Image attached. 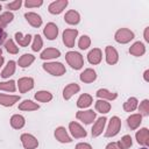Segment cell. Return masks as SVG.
<instances>
[{"label": "cell", "instance_id": "6da1fadb", "mask_svg": "<svg viewBox=\"0 0 149 149\" xmlns=\"http://www.w3.org/2000/svg\"><path fill=\"white\" fill-rule=\"evenodd\" d=\"M65 59L66 62L69 63V65L74 69V70H79L83 68L84 65V59H83V56L77 52V51H69L66 52L65 55Z\"/></svg>", "mask_w": 149, "mask_h": 149}, {"label": "cell", "instance_id": "7a4b0ae2", "mask_svg": "<svg viewBox=\"0 0 149 149\" xmlns=\"http://www.w3.org/2000/svg\"><path fill=\"white\" fill-rule=\"evenodd\" d=\"M43 69L52 76H62L65 73V66L59 62H49L43 64Z\"/></svg>", "mask_w": 149, "mask_h": 149}, {"label": "cell", "instance_id": "3957f363", "mask_svg": "<svg viewBox=\"0 0 149 149\" xmlns=\"http://www.w3.org/2000/svg\"><path fill=\"white\" fill-rule=\"evenodd\" d=\"M115 41L118 43H121V44H125V43H128L130 42L133 38H134V33L127 28H121L119 29L116 33H115V36H114Z\"/></svg>", "mask_w": 149, "mask_h": 149}, {"label": "cell", "instance_id": "277c9868", "mask_svg": "<svg viewBox=\"0 0 149 149\" xmlns=\"http://www.w3.org/2000/svg\"><path fill=\"white\" fill-rule=\"evenodd\" d=\"M120 127H121V120H120L118 116L111 118L109 123H108V127H107V130L105 132V136H106V137L115 136V135L119 133Z\"/></svg>", "mask_w": 149, "mask_h": 149}, {"label": "cell", "instance_id": "5b68a950", "mask_svg": "<svg viewBox=\"0 0 149 149\" xmlns=\"http://www.w3.org/2000/svg\"><path fill=\"white\" fill-rule=\"evenodd\" d=\"M77 35H78L77 29H65L63 33V42H64L65 47L72 48L74 45V41H76Z\"/></svg>", "mask_w": 149, "mask_h": 149}, {"label": "cell", "instance_id": "8992f818", "mask_svg": "<svg viewBox=\"0 0 149 149\" xmlns=\"http://www.w3.org/2000/svg\"><path fill=\"white\" fill-rule=\"evenodd\" d=\"M21 142L24 147V149H36L38 147L37 139L31 134H22L21 135Z\"/></svg>", "mask_w": 149, "mask_h": 149}, {"label": "cell", "instance_id": "52a82bcc", "mask_svg": "<svg viewBox=\"0 0 149 149\" xmlns=\"http://www.w3.org/2000/svg\"><path fill=\"white\" fill-rule=\"evenodd\" d=\"M69 129H70L71 135L74 139H81V137H85L86 136V130L78 122H74V121L70 122L69 123Z\"/></svg>", "mask_w": 149, "mask_h": 149}, {"label": "cell", "instance_id": "ba28073f", "mask_svg": "<svg viewBox=\"0 0 149 149\" xmlns=\"http://www.w3.org/2000/svg\"><path fill=\"white\" fill-rule=\"evenodd\" d=\"M76 118L80 121H83L85 125H90L95 119V112L88 109V111H79L76 114Z\"/></svg>", "mask_w": 149, "mask_h": 149}, {"label": "cell", "instance_id": "9c48e42d", "mask_svg": "<svg viewBox=\"0 0 149 149\" xmlns=\"http://www.w3.org/2000/svg\"><path fill=\"white\" fill-rule=\"evenodd\" d=\"M17 85H19V91L21 93H26V92L30 91L34 87V79L30 78V77L20 78L19 81H17Z\"/></svg>", "mask_w": 149, "mask_h": 149}, {"label": "cell", "instance_id": "30bf717a", "mask_svg": "<svg viewBox=\"0 0 149 149\" xmlns=\"http://www.w3.org/2000/svg\"><path fill=\"white\" fill-rule=\"evenodd\" d=\"M68 0H58V1H54L49 5L48 9L51 14H59L63 12V9L68 6Z\"/></svg>", "mask_w": 149, "mask_h": 149}, {"label": "cell", "instance_id": "8fae6325", "mask_svg": "<svg viewBox=\"0 0 149 149\" xmlns=\"http://www.w3.org/2000/svg\"><path fill=\"white\" fill-rule=\"evenodd\" d=\"M105 52H106V62L111 65L115 64L119 59V54L116 51L115 48L111 47V45H107L106 49H105Z\"/></svg>", "mask_w": 149, "mask_h": 149}, {"label": "cell", "instance_id": "7c38bea8", "mask_svg": "<svg viewBox=\"0 0 149 149\" xmlns=\"http://www.w3.org/2000/svg\"><path fill=\"white\" fill-rule=\"evenodd\" d=\"M43 33H44V35H45V37H47L48 40H55V38L57 37V35H58V27H57L55 23L49 22V23H47V26L44 27Z\"/></svg>", "mask_w": 149, "mask_h": 149}, {"label": "cell", "instance_id": "4fadbf2b", "mask_svg": "<svg viewBox=\"0 0 149 149\" xmlns=\"http://www.w3.org/2000/svg\"><path fill=\"white\" fill-rule=\"evenodd\" d=\"M106 121H107V119H106L105 116H101V118H99V119L95 121V123H94L93 127H92V136H93V137H97V136H99V135L102 133L104 127H105V125H106Z\"/></svg>", "mask_w": 149, "mask_h": 149}, {"label": "cell", "instance_id": "5bb4252c", "mask_svg": "<svg viewBox=\"0 0 149 149\" xmlns=\"http://www.w3.org/2000/svg\"><path fill=\"white\" fill-rule=\"evenodd\" d=\"M55 137H56L59 142H62V143H70V142L72 141L71 137L69 136V134L66 133V130H65L64 127H58V128H56V130H55Z\"/></svg>", "mask_w": 149, "mask_h": 149}, {"label": "cell", "instance_id": "9a60e30c", "mask_svg": "<svg viewBox=\"0 0 149 149\" xmlns=\"http://www.w3.org/2000/svg\"><path fill=\"white\" fill-rule=\"evenodd\" d=\"M79 90H80V87H79V85H77L76 83L69 84V85L65 86L64 90H63V97H64V99H65V100H69L74 93L79 92Z\"/></svg>", "mask_w": 149, "mask_h": 149}, {"label": "cell", "instance_id": "2e32d148", "mask_svg": "<svg viewBox=\"0 0 149 149\" xmlns=\"http://www.w3.org/2000/svg\"><path fill=\"white\" fill-rule=\"evenodd\" d=\"M24 17H26V20H27L33 27H35V28H37V27H40V26L42 24V19H41V16H40L38 14H36V13L28 12V13L24 14Z\"/></svg>", "mask_w": 149, "mask_h": 149}, {"label": "cell", "instance_id": "e0dca14e", "mask_svg": "<svg viewBox=\"0 0 149 149\" xmlns=\"http://www.w3.org/2000/svg\"><path fill=\"white\" fill-rule=\"evenodd\" d=\"M136 140L139 144L148 146L149 144V130L148 128H142L136 133Z\"/></svg>", "mask_w": 149, "mask_h": 149}, {"label": "cell", "instance_id": "ac0fdd59", "mask_svg": "<svg viewBox=\"0 0 149 149\" xmlns=\"http://www.w3.org/2000/svg\"><path fill=\"white\" fill-rule=\"evenodd\" d=\"M64 20H65V22L69 23V24H77V23H79V21H80V15H79V13H78L77 10L71 9V10L66 12V14H65V16H64Z\"/></svg>", "mask_w": 149, "mask_h": 149}, {"label": "cell", "instance_id": "d6986e66", "mask_svg": "<svg viewBox=\"0 0 149 149\" xmlns=\"http://www.w3.org/2000/svg\"><path fill=\"white\" fill-rule=\"evenodd\" d=\"M79 78H80V80L84 81V83H92V81L95 80L97 73H95V71H94L93 69H86V70H84V71L80 73Z\"/></svg>", "mask_w": 149, "mask_h": 149}, {"label": "cell", "instance_id": "ffe728a7", "mask_svg": "<svg viewBox=\"0 0 149 149\" xmlns=\"http://www.w3.org/2000/svg\"><path fill=\"white\" fill-rule=\"evenodd\" d=\"M19 95H8V94H0V105L9 107L13 106L16 101H19Z\"/></svg>", "mask_w": 149, "mask_h": 149}, {"label": "cell", "instance_id": "44dd1931", "mask_svg": "<svg viewBox=\"0 0 149 149\" xmlns=\"http://www.w3.org/2000/svg\"><path fill=\"white\" fill-rule=\"evenodd\" d=\"M146 52V47L142 42H135L130 48H129V54L136 57L142 56Z\"/></svg>", "mask_w": 149, "mask_h": 149}, {"label": "cell", "instance_id": "7402d4cb", "mask_svg": "<svg viewBox=\"0 0 149 149\" xmlns=\"http://www.w3.org/2000/svg\"><path fill=\"white\" fill-rule=\"evenodd\" d=\"M87 59H88V62H90L91 64H93V65L99 64L100 61H101V50L98 49V48L92 49V50L88 52V55H87Z\"/></svg>", "mask_w": 149, "mask_h": 149}, {"label": "cell", "instance_id": "603a6c76", "mask_svg": "<svg viewBox=\"0 0 149 149\" xmlns=\"http://www.w3.org/2000/svg\"><path fill=\"white\" fill-rule=\"evenodd\" d=\"M61 56V51L58 49H55V48H48L45 49L44 51H42L41 54V58L42 59H52V58H57Z\"/></svg>", "mask_w": 149, "mask_h": 149}, {"label": "cell", "instance_id": "cb8c5ba5", "mask_svg": "<svg viewBox=\"0 0 149 149\" xmlns=\"http://www.w3.org/2000/svg\"><path fill=\"white\" fill-rule=\"evenodd\" d=\"M142 122V115L141 114H133L127 119V125L130 129H136Z\"/></svg>", "mask_w": 149, "mask_h": 149}, {"label": "cell", "instance_id": "d4e9b609", "mask_svg": "<svg viewBox=\"0 0 149 149\" xmlns=\"http://www.w3.org/2000/svg\"><path fill=\"white\" fill-rule=\"evenodd\" d=\"M15 40H16V42H17L19 45L27 47L30 43V41H31V35H29V34L22 35V33L17 31V33H15Z\"/></svg>", "mask_w": 149, "mask_h": 149}, {"label": "cell", "instance_id": "484cf974", "mask_svg": "<svg viewBox=\"0 0 149 149\" xmlns=\"http://www.w3.org/2000/svg\"><path fill=\"white\" fill-rule=\"evenodd\" d=\"M24 118L20 114H15L10 118V126L14 128V129H21L23 126H24Z\"/></svg>", "mask_w": 149, "mask_h": 149}, {"label": "cell", "instance_id": "4316f807", "mask_svg": "<svg viewBox=\"0 0 149 149\" xmlns=\"http://www.w3.org/2000/svg\"><path fill=\"white\" fill-rule=\"evenodd\" d=\"M91 104H92V97H91L90 94H87V93L81 94V95L78 98V100H77V106H78L79 108L88 107Z\"/></svg>", "mask_w": 149, "mask_h": 149}, {"label": "cell", "instance_id": "83f0119b", "mask_svg": "<svg viewBox=\"0 0 149 149\" xmlns=\"http://www.w3.org/2000/svg\"><path fill=\"white\" fill-rule=\"evenodd\" d=\"M34 61H35V57H34L33 55H30V54H24V55H22V56L19 58L17 64H19V66H21V68H27V66H29Z\"/></svg>", "mask_w": 149, "mask_h": 149}, {"label": "cell", "instance_id": "f1b7e54d", "mask_svg": "<svg viewBox=\"0 0 149 149\" xmlns=\"http://www.w3.org/2000/svg\"><path fill=\"white\" fill-rule=\"evenodd\" d=\"M95 109L99 112V113H108L111 111V104L107 102L106 100H97L95 101Z\"/></svg>", "mask_w": 149, "mask_h": 149}, {"label": "cell", "instance_id": "f546056e", "mask_svg": "<svg viewBox=\"0 0 149 149\" xmlns=\"http://www.w3.org/2000/svg\"><path fill=\"white\" fill-rule=\"evenodd\" d=\"M97 97L101 98V99H107V100H114L116 99L118 94L114 93V92H109L108 90L106 88H100L97 91Z\"/></svg>", "mask_w": 149, "mask_h": 149}, {"label": "cell", "instance_id": "4dcf8cb0", "mask_svg": "<svg viewBox=\"0 0 149 149\" xmlns=\"http://www.w3.org/2000/svg\"><path fill=\"white\" fill-rule=\"evenodd\" d=\"M38 108H40V106L37 104L33 102L31 100H23L19 105V109H21V111H36Z\"/></svg>", "mask_w": 149, "mask_h": 149}, {"label": "cell", "instance_id": "1f68e13d", "mask_svg": "<svg viewBox=\"0 0 149 149\" xmlns=\"http://www.w3.org/2000/svg\"><path fill=\"white\" fill-rule=\"evenodd\" d=\"M14 72H15V62L14 61H9L8 64L6 65V68L2 70L1 77L2 78H8L12 74H14Z\"/></svg>", "mask_w": 149, "mask_h": 149}, {"label": "cell", "instance_id": "d6a6232c", "mask_svg": "<svg viewBox=\"0 0 149 149\" xmlns=\"http://www.w3.org/2000/svg\"><path fill=\"white\" fill-rule=\"evenodd\" d=\"M35 99L41 101V102H48L52 99V94L48 91H38L35 94Z\"/></svg>", "mask_w": 149, "mask_h": 149}, {"label": "cell", "instance_id": "836d02e7", "mask_svg": "<svg viewBox=\"0 0 149 149\" xmlns=\"http://www.w3.org/2000/svg\"><path fill=\"white\" fill-rule=\"evenodd\" d=\"M136 107H137V99L134 98V97L129 98V99L123 104V109H125L126 112H133Z\"/></svg>", "mask_w": 149, "mask_h": 149}, {"label": "cell", "instance_id": "e575fe53", "mask_svg": "<svg viewBox=\"0 0 149 149\" xmlns=\"http://www.w3.org/2000/svg\"><path fill=\"white\" fill-rule=\"evenodd\" d=\"M13 19H14L13 13H10V12L2 13V14L0 15V24H1L2 27H5V26H7L9 22H12Z\"/></svg>", "mask_w": 149, "mask_h": 149}, {"label": "cell", "instance_id": "d590c367", "mask_svg": "<svg viewBox=\"0 0 149 149\" xmlns=\"http://www.w3.org/2000/svg\"><path fill=\"white\" fill-rule=\"evenodd\" d=\"M118 144L120 146L121 149H128V148H130L132 144H133V141H132L130 135H125V136L118 142Z\"/></svg>", "mask_w": 149, "mask_h": 149}, {"label": "cell", "instance_id": "8d00e7d4", "mask_svg": "<svg viewBox=\"0 0 149 149\" xmlns=\"http://www.w3.org/2000/svg\"><path fill=\"white\" fill-rule=\"evenodd\" d=\"M0 90L8 91V92H14L15 91V81L14 80H8V81L0 83Z\"/></svg>", "mask_w": 149, "mask_h": 149}, {"label": "cell", "instance_id": "74e56055", "mask_svg": "<svg viewBox=\"0 0 149 149\" xmlns=\"http://www.w3.org/2000/svg\"><path fill=\"white\" fill-rule=\"evenodd\" d=\"M5 48H6V50H7L9 54H13V55H15V54L19 52V48L15 45V43H14L13 40H8V41L5 43Z\"/></svg>", "mask_w": 149, "mask_h": 149}, {"label": "cell", "instance_id": "f35d334b", "mask_svg": "<svg viewBox=\"0 0 149 149\" xmlns=\"http://www.w3.org/2000/svg\"><path fill=\"white\" fill-rule=\"evenodd\" d=\"M139 111H140V114L141 115H144V116H148L149 115V100L148 99H144L140 104Z\"/></svg>", "mask_w": 149, "mask_h": 149}, {"label": "cell", "instance_id": "ab89813d", "mask_svg": "<svg viewBox=\"0 0 149 149\" xmlns=\"http://www.w3.org/2000/svg\"><path fill=\"white\" fill-rule=\"evenodd\" d=\"M90 44H91V40H90V37L86 36V35H83V36L79 38V41H78V47H79L80 49H83V50L87 49V48L90 47Z\"/></svg>", "mask_w": 149, "mask_h": 149}, {"label": "cell", "instance_id": "60d3db41", "mask_svg": "<svg viewBox=\"0 0 149 149\" xmlns=\"http://www.w3.org/2000/svg\"><path fill=\"white\" fill-rule=\"evenodd\" d=\"M42 45H43V41H42L41 36L40 35H35L34 36V42H33V45H31L33 51H40Z\"/></svg>", "mask_w": 149, "mask_h": 149}, {"label": "cell", "instance_id": "b9f144b4", "mask_svg": "<svg viewBox=\"0 0 149 149\" xmlns=\"http://www.w3.org/2000/svg\"><path fill=\"white\" fill-rule=\"evenodd\" d=\"M43 3L42 0H27L24 2V6L27 8H31V7H40Z\"/></svg>", "mask_w": 149, "mask_h": 149}, {"label": "cell", "instance_id": "7bdbcfd3", "mask_svg": "<svg viewBox=\"0 0 149 149\" xmlns=\"http://www.w3.org/2000/svg\"><path fill=\"white\" fill-rule=\"evenodd\" d=\"M21 5H22V1H21V0H14V1L7 3V8H8V9L16 10V9H19V8L21 7Z\"/></svg>", "mask_w": 149, "mask_h": 149}, {"label": "cell", "instance_id": "ee69618b", "mask_svg": "<svg viewBox=\"0 0 149 149\" xmlns=\"http://www.w3.org/2000/svg\"><path fill=\"white\" fill-rule=\"evenodd\" d=\"M76 149H92L91 144L88 143H85V142H81V143H78L76 146Z\"/></svg>", "mask_w": 149, "mask_h": 149}, {"label": "cell", "instance_id": "f6af8a7d", "mask_svg": "<svg viewBox=\"0 0 149 149\" xmlns=\"http://www.w3.org/2000/svg\"><path fill=\"white\" fill-rule=\"evenodd\" d=\"M106 149H121V148H120V146L118 144V142H111V143L107 144Z\"/></svg>", "mask_w": 149, "mask_h": 149}, {"label": "cell", "instance_id": "bcb514c9", "mask_svg": "<svg viewBox=\"0 0 149 149\" xmlns=\"http://www.w3.org/2000/svg\"><path fill=\"white\" fill-rule=\"evenodd\" d=\"M7 37V34H6V31L3 30V28L2 27H0V44L5 41V38Z\"/></svg>", "mask_w": 149, "mask_h": 149}, {"label": "cell", "instance_id": "7dc6e473", "mask_svg": "<svg viewBox=\"0 0 149 149\" xmlns=\"http://www.w3.org/2000/svg\"><path fill=\"white\" fill-rule=\"evenodd\" d=\"M148 31H149V28L147 27V28L144 29V40H146L147 42H149V35H148Z\"/></svg>", "mask_w": 149, "mask_h": 149}, {"label": "cell", "instance_id": "c3c4849f", "mask_svg": "<svg viewBox=\"0 0 149 149\" xmlns=\"http://www.w3.org/2000/svg\"><path fill=\"white\" fill-rule=\"evenodd\" d=\"M144 80L146 81H149V70H146L144 71Z\"/></svg>", "mask_w": 149, "mask_h": 149}, {"label": "cell", "instance_id": "681fc988", "mask_svg": "<svg viewBox=\"0 0 149 149\" xmlns=\"http://www.w3.org/2000/svg\"><path fill=\"white\" fill-rule=\"evenodd\" d=\"M2 63H3V57L1 56V57H0V68H1V65H2Z\"/></svg>", "mask_w": 149, "mask_h": 149}, {"label": "cell", "instance_id": "f907efd6", "mask_svg": "<svg viewBox=\"0 0 149 149\" xmlns=\"http://www.w3.org/2000/svg\"><path fill=\"white\" fill-rule=\"evenodd\" d=\"M1 54H2V50L0 49V57H1Z\"/></svg>", "mask_w": 149, "mask_h": 149}, {"label": "cell", "instance_id": "816d5d0a", "mask_svg": "<svg viewBox=\"0 0 149 149\" xmlns=\"http://www.w3.org/2000/svg\"><path fill=\"white\" fill-rule=\"evenodd\" d=\"M141 149H148V148H146V147H144V148H141Z\"/></svg>", "mask_w": 149, "mask_h": 149}, {"label": "cell", "instance_id": "f5cc1de1", "mask_svg": "<svg viewBox=\"0 0 149 149\" xmlns=\"http://www.w3.org/2000/svg\"><path fill=\"white\" fill-rule=\"evenodd\" d=\"M1 8H2V7H1V5H0V10H1Z\"/></svg>", "mask_w": 149, "mask_h": 149}, {"label": "cell", "instance_id": "db71d44e", "mask_svg": "<svg viewBox=\"0 0 149 149\" xmlns=\"http://www.w3.org/2000/svg\"><path fill=\"white\" fill-rule=\"evenodd\" d=\"M0 27H2V26H1V24H0ZM2 28H3V27H2Z\"/></svg>", "mask_w": 149, "mask_h": 149}]
</instances>
